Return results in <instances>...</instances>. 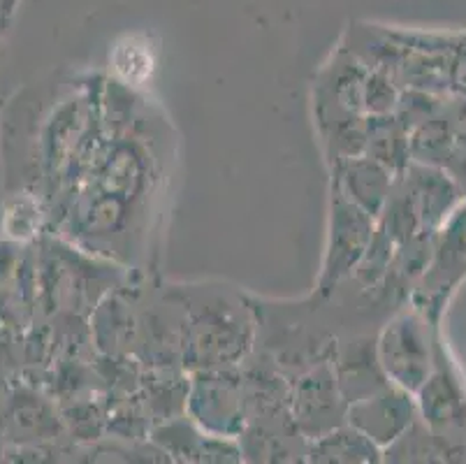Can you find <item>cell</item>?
Instances as JSON below:
<instances>
[{
  "instance_id": "13",
  "label": "cell",
  "mask_w": 466,
  "mask_h": 464,
  "mask_svg": "<svg viewBox=\"0 0 466 464\" xmlns=\"http://www.w3.org/2000/svg\"><path fill=\"white\" fill-rule=\"evenodd\" d=\"M383 462H464L461 453L443 437L415 420L404 434L383 449Z\"/></svg>"
},
{
  "instance_id": "1",
  "label": "cell",
  "mask_w": 466,
  "mask_h": 464,
  "mask_svg": "<svg viewBox=\"0 0 466 464\" xmlns=\"http://www.w3.org/2000/svg\"><path fill=\"white\" fill-rule=\"evenodd\" d=\"M181 312V365L195 369L239 367L258 339L253 302L228 286H172Z\"/></svg>"
},
{
  "instance_id": "16",
  "label": "cell",
  "mask_w": 466,
  "mask_h": 464,
  "mask_svg": "<svg viewBox=\"0 0 466 464\" xmlns=\"http://www.w3.org/2000/svg\"><path fill=\"white\" fill-rule=\"evenodd\" d=\"M40 200L31 198V195H19L12 204H7L5 214L0 216V228L5 230L7 237L19 242L31 240L40 228Z\"/></svg>"
},
{
  "instance_id": "10",
  "label": "cell",
  "mask_w": 466,
  "mask_h": 464,
  "mask_svg": "<svg viewBox=\"0 0 466 464\" xmlns=\"http://www.w3.org/2000/svg\"><path fill=\"white\" fill-rule=\"evenodd\" d=\"M392 184H395V174L364 153L337 160L332 168V189L358 204L371 219H379L380 211L385 210Z\"/></svg>"
},
{
  "instance_id": "8",
  "label": "cell",
  "mask_w": 466,
  "mask_h": 464,
  "mask_svg": "<svg viewBox=\"0 0 466 464\" xmlns=\"http://www.w3.org/2000/svg\"><path fill=\"white\" fill-rule=\"evenodd\" d=\"M418 420V404L415 395L388 383L376 393L349 404L346 423L367 434L380 450L404 434Z\"/></svg>"
},
{
  "instance_id": "15",
  "label": "cell",
  "mask_w": 466,
  "mask_h": 464,
  "mask_svg": "<svg viewBox=\"0 0 466 464\" xmlns=\"http://www.w3.org/2000/svg\"><path fill=\"white\" fill-rule=\"evenodd\" d=\"M455 149V130L448 119L446 108L436 117L418 123L409 130V156L410 163L430 165V168L446 170Z\"/></svg>"
},
{
  "instance_id": "3",
  "label": "cell",
  "mask_w": 466,
  "mask_h": 464,
  "mask_svg": "<svg viewBox=\"0 0 466 464\" xmlns=\"http://www.w3.org/2000/svg\"><path fill=\"white\" fill-rule=\"evenodd\" d=\"M466 276V198L457 204L434 240V253L425 274L415 284L409 304L439 325L451 293Z\"/></svg>"
},
{
  "instance_id": "5",
  "label": "cell",
  "mask_w": 466,
  "mask_h": 464,
  "mask_svg": "<svg viewBox=\"0 0 466 464\" xmlns=\"http://www.w3.org/2000/svg\"><path fill=\"white\" fill-rule=\"evenodd\" d=\"M376 219L362 211L358 204L343 198L337 189L329 195L328 242H325L323 270L318 276L316 295L325 297L353 276L364 251L374 237Z\"/></svg>"
},
{
  "instance_id": "7",
  "label": "cell",
  "mask_w": 466,
  "mask_h": 464,
  "mask_svg": "<svg viewBox=\"0 0 466 464\" xmlns=\"http://www.w3.org/2000/svg\"><path fill=\"white\" fill-rule=\"evenodd\" d=\"M290 416L307 441L346 423L349 402L339 390L332 360H323L290 378Z\"/></svg>"
},
{
  "instance_id": "19",
  "label": "cell",
  "mask_w": 466,
  "mask_h": 464,
  "mask_svg": "<svg viewBox=\"0 0 466 464\" xmlns=\"http://www.w3.org/2000/svg\"><path fill=\"white\" fill-rule=\"evenodd\" d=\"M0 10H3V7H0ZM0 26H3V12H0Z\"/></svg>"
},
{
  "instance_id": "14",
  "label": "cell",
  "mask_w": 466,
  "mask_h": 464,
  "mask_svg": "<svg viewBox=\"0 0 466 464\" xmlns=\"http://www.w3.org/2000/svg\"><path fill=\"white\" fill-rule=\"evenodd\" d=\"M364 156L379 160L383 168L400 177L410 163L409 133L397 121L395 114L385 117H367V139H364Z\"/></svg>"
},
{
  "instance_id": "9",
  "label": "cell",
  "mask_w": 466,
  "mask_h": 464,
  "mask_svg": "<svg viewBox=\"0 0 466 464\" xmlns=\"http://www.w3.org/2000/svg\"><path fill=\"white\" fill-rule=\"evenodd\" d=\"M151 441L179 462H244L237 439L205 432L186 414L151 428Z\"/></svg>"
},
{
  "instance_id": "17",
  "label": "cell",
  "mask_w": 466,
  "mask_h": 464,
  "mask_svg": "<svg viewBox=\"0 0 466 464\" xmlns=\"http://www.w3.org/2000/svg\"><path fill=\"white\" fill-rule=\"evenodd\" d=\"M397 82L388 72L370 70L364 77V114L367 117H385L395 114L397 100H400Z\"/></svg>"
},
{
  "instance_id": "11",
  "label": "cell",
  "mask_w": 466,
  "mask_h": 464,
  "mask_svg": "<svg viewBox=\"0 0 466 464\" xmlns=\"http://www.w3.org/2000/svg\"><path fill=\"white\" fill-rule=\"evenodd\" d=\"M5 434L10 439L21 441L24 446L45 444L58 439L63 432V418H58L56 408L46 402L35 390H24L12 397L5 414Z\"/></svg>"
},
{
  "instance_id": "2",
  "label": "cell",
  "mask_w": 466,
  "mask_h": 464,
  "mask_svg": "<svg viewBox=\"0 0 466 464\" xmlns=\"http://www.w3.org/2000/svg\"><path fill=\"white\" fill-rule=\"evenodd\" d=\"M436 337L439 325L427 321L415 306L397 309L385 325H380L376 337V356L388 381L413 395L418 393L434 367Z\"/></svg>"
},
{
  "instance_id": "6",
  "label": "cell",
  "mask_w": 466,
  "mask_h": 464,
  "mask_svg": "<svg viewBox=\"0 0 466 464\" xmlns=\"http://www.w3.org/2000/svg\"><path fill=\"white\" fill-rule=\"evenodd\" d=\"M415 404L422 423L455 446L461 459H466V386L439 337L434 367L415 393Z\"/></svg>"
},
{
  "instance_id": "12",
  "label": "cell",
  "mask_w": 466,
  "mask_h": 464,
  "mask_svg": "<svg viewBox=\"0 0 466 464\" xmlns=\"http://www.w3.org/2000/svg\"><path fill=\"white\" fill-rule=\"evenodd\" d=\"M307 462H325V464H370L383 462V450L367 437L353 428L350 423H343L329 432L320 434L307 446Z\"/></svg>"
},
{
  "instance_id": "4",
  "label": "cell",
  "mask_w": 466,
  "mask_h": 464,
  "mask_svg": "<svg viewBox=\"0 0 466 464\" xmlns=\"http://www.w3.org/2000/svg\"><path fill=\"white\" fill-rule=\"evenodd\" d=\"M184 414L216 437L237 439L247 425V404L239 367L188 372Z\"/></svg>"
},
{
  "instance_id": "18",
  "label": "cell",
  "mask_w": 466,
  "mask_h": 464,
  "mask_svg": "<svg viewBox=\"0 0 466 464\" xmlns=\"http://www.w3.org/2000/svg\"><path fill=\"white\" fill-rule=\"evenodd\" d=\"M448 88L452 96L466 98V36L452 40L451 61H448Z\"/></svg>"
}]
</instances>
